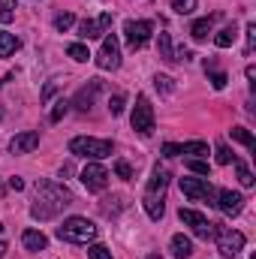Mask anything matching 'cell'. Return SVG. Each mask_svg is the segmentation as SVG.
<instances>
[{
	"label": "cell",
	"instance_id": "obj_1",
	"mask_svg": "<svg viewBox=\"0 0 256 259\" xmlns=\"http://www.w3.org/2000/svg\"><path fill=\"white\" fill-rule=\"evenodd\" d=\"M69 205H72V193L66 187L55 184V181H39L36 184V199L30 205V214L36 220H52Z\"/></svg>",
	"mask_w": 256,
	"mask_h": 259
},
{
	"label": "cell",
	"instance_id": "obj_2",
	"mask_svg": "<svg viewBox=\"0 0 256 259\" xmlns=\"http://www.w3.org/2000/svg\"><path fill=\"white\" fill-rule=\"evenodd\" d=\"M166 190H169V172L157 166L151 181H148V187H145V196H142V205H145L151 220L163 217V211H166Z\"/></svg>",
	"mask_w": 256,
	"mask_h": 259
},
{
	"label": "cell",
	"instance_id": "obj_3",
	"mask_svg": "<svg viewBox=\"0 0 256 259\" xmlns=\"http://www.w3.org/2000/svg\"><path fill=\"white\" fill-rule=\"evenodd\" d=\"M58 238L69 241V244H88V241L97 238V226L88 217H66L58 226Z\"/></svg>",
	"mask_w": 256,
	"mask_h": 259
},
{
	"label": "cell",
	"instance_id": "obj_4",
	"mask_svg": "<svg viewBox=\"0 0 256 259\" xmlns=\"http://www.w3.org/2000/svg\"><path fill=\"white\" fill-rule=\"evenodd\" d=\"M69 154L84 157V160H103V157H112V142L94 139V136H75L69 142Z\"/></svg>",
	"mask_w": 256,
	"mask_h": 259
},
{
	"label": "cell",
	"instance_id": "obj_5",
	"mask_svg": "<svg viewBox=\"0 0 256 259\" xmlns=\"http://www.w3.org/2000/svg\"><path fill=\"white\" fill-rule=\"evenodd\" d=\"M130 124H133V130H136L139 136H151L154 127H157L154 106H151V100H148L145 94L136 97V106H133V118H130Z\"/></svg>",
	"mask_w": 256,
	"mask_h": 259
},
{
	"label": "cell",
	"instance_id": "obj_6",
	"mask_svg": "<svg viewBox=\"0 0 256 259\" xmlns=\"http://www.w3.org/2000/svg\"><path fill=\"white\" fill-rule=\"evenodd\" d=\"M181 193L193 202H208L217 205V190L208 184V178H181Z\"/></svg>",
	"mask_w": 256,
	"mask_h": 259
},
{
	"label": "cell",
	"instance_id": "obj_7",
	"mask_svg": "<svg viewBox=\"0 0 256 259\" xmlns=\"http://www.w3.org/2000/svg\"><path fill=\"white\" fill-rule=\"evenodd\" d=\"M214 238H217V250H220L223 256L235 259L241 250H244V235H241V232H235V229H226V226H220V223H217Z\"/></svg>",
	"mask_w": 256,
	"mask_h": 259
},
{
	"label": "cell",
	"instance_id": "obj_8",
	"mask_svg": "<svg viewBox=\"0 0 256 259\" xmlns=\"http://www.w3.org/2000/svg\"><path fill=\"white\" fill-rule=\"evenodd\" d=\"M178 217H181V223H184V226H190L196 238H205V241H208V238H214L217 223H211L205 214H199V211H193V208H181V211H178Z\"/></svg>",
	"mask_w": 256,
	"mask_h": 259
},
{
	"label": "cell",
	"instance_id": "obj_9",
	"mask_svg": "<svg viewBox=\"0 0 256 259\" xmlns=\"http://www.w3.org/2000/svg\"><path fill=\"white\" fill-rule=\"evenodd\" d=\"M124 33H127L130 52H142V49L151 42L154 24H151V21H127V24H124Z\"/></svg>",
	"mask_w": 256,
	"mask_h": 259
},
{
	"label": "cell",
	"instance_id": "obj_10",
	"mask_svg": "<svg viewBox=\"0 0 256 259\" xmlns=\"http://www.w3.org/2000/svg\"><path fill=\"white\" fill-rule=\"evenodd\" d=\"M97 66L100 69H118L121 66V42H118L115 33H106L103 36L100 55H97Z\"/></svg>",
	"mask_w": 256,
	"mask_h": 259
},
{
	"label": "cell",
	"instance_id": "obj_11",
	"mask_svg": "<svg viewBox=\"0 0 256 259\" xmlns=\"http://www.w3.org/2000/svg\"><path fill=\"white\" fill-rule=\"evenodd\" d=\"M81 184H84L91 193H103V190L109 187V172H106V166H100V163H88L84 172H81Z\"/></svg>",
	"mask_w": 256,
	"mask_h": 259
},
{
	"label": "cell",
	"instance_id": "obj_12",
	"mask_svg": "<svg viewBox=\"0 0 256 259\" xmlns=\"http://www.w3.org/2000/svg\"><path fill=\"white\" fill-rule=\"evenodd\" d=\"M112 27V12H103L100 18H84L78 24V36L81 39H97V36H106Z\"/></svg>",
	"mask_w": 256,
	"mask_h": 259
},
{
	"label": "cell",
	"instance_id": "obj_13",
	"mask_svg": "<svg viewBox=\"0 0 256 259\" xmlns=\"http://www.w3.org/2000/svg\"><path fill=\"white\" fill-rule=\"evenodd\" d=\"M100 91H103V81H100V78H91V81H88V84L72 97V106H75L78 112H88V109L94 106V100H97V94H100Z\"/></svg>",
	"mask_w": 256,
	"mask_h": 259
},
{
	"label": "cell",
	"instance_id": "obj_14",
	"mask_svg": "<svg viewBox=\"0 0 256 259\" xmlns=\"http://www.w3.org/2000/svg\"><path fill=\"white\" fill-rule=\"evenodd\" d=\"M217 208H220L226 217H238L241 208H244V196L235 193V190H220V193H217Z\"/></svg>",
	"mask_w": 256,
	"mask_h": 259
},
{
	"label": "cell",
	"instance_id": "obj_15",
	"mask_svg": "<svg viewBox=\"0 0 256 259\" xmlns=\"http://www.w3.org/2000/svg\"><path fill=\"white\" fill-rule=\"evenodd\" d=\"M181 154H196V157H202V154H208V142H184V145H175V142H166L163 145V157H181Z\"/></svg>",
	"mask_w": 256,
	"mask_h": 259
},
{
	"label": "cell",
	"instance_id": "obj_16",
	"mask_svg": "<svg viewBox=\"0 0 256 259\" xmlns=\"http://www.w3.org/2000/svg\"><path fill=\"white\" fill-rule=\"evenodd\" d=\"M36 145H39V133H36V130H24V133H18V136L9 142V151H12V154H30Z\"/></svg>",
	"mask_w": 256,
	"mask_h": 259
},
{
	"label": "cell",
	"instance_id": "obj_17",
	"mask_svg": "<svg viewBox=\"0 0 256 259\" xmlns=\"http://www.w3.org/2000/svg\"><path fill=\"white\" fill-rule=\"evenodd\" d=\"M21 244H24L27 250H33V253H39V250L49 247V238H46L42 232H36V229H24V232H21Z\"/></svg>",
	"mask_w": 256,
	"mask_h": 259
},
{
	"label": "cell",
	"instance_id": "obj_18",
	"mask_svg": "<svg viewBox=\"0 0 256 259\" xmlns=\"http://www.w3.org/2000/svg\"><path fill=\"white\" fill-rule=\"evenodd\" d=\"M21 49V39L15 36V33H6V30H0V58H9L12 52H18Z\"/></svg>",
	"mask_w": 256,
	"mask_h": 259
},
{
	"label": "cell",
	"instance_id": "obj_19",
	"mask_svg": "<svg viewBox=\"0 0 256 259\" xmlns=\"http://www.w3.org/2000/svg\"><path fill=\"white\" fill-rule=\"evenodd\" d=\"M205 72H208V81H211V88H214V91H223V88H226V81H229V78H226V72H223V69H217V66H214V61H208V64H205Z\"/></svg>",
	"mask_w": 256,
	"mask_h": 259
},
{
	"label": "cell",
	"instance_id": "obj_20",
	"mask_svg": "<svg viewBox=\"0 0 256 259\" xmlns=\"http://www.w3.org/2000/svg\"><path fill=\"white\" fill-rule=\"evenodd\" d=\"M172 253H175V259H190L193 256V244L187 235H175L172 238Z\"/></svg>",
	"mask_w": 256,
	"mask_h": 259
},
{
	"label": "cell",
	"instance_id": "obj_21",
	"mask_svg": "<svg viewBox=\"0 0 256 259\" xmlns=\"http://www.w3.org/2000/svg\"><path fill=\"white\" fill-rule=\"evenodd\" d=\"M211 21L214 18H199V21H193L190 24V36L196 42H205L208 39V33H211Z\"/></svg>",
	"mask_w": 256,
	"mask_h": 259
},
{
	"label": "cell",
	"instance_id": "obj_22",
	"mask_svg": "<svg viewBox=\"0 0 256 259\" xmlns=\"http://www.w3.org/2000/svg\"><path fill=\"white\" fill-rule=\"evenodd\" d=\"M229 136L235 139V142H241L244 148H250V151H256V139H253V133L247 127H232L229 130Z\"/></svg>",
	"mask_w": 256,
	"mask_h": 259
},
{
	"label": "cell",
	"instance_id": "obj_23",
	"mask_svg": "<svg viewBox=\"0 0 256 259\" xmlns=\"http://www.w3.org/2000/svg\"><path fill=\"white\" fill-rule=\"evenodd\" d=\"M235 39H238L235 27H223V30L214 36V46H217V49H229V46H235Z\"/></svg>",
	"mask_w": 256,
	"mask_h": 259
},
{
	"label": "cell",
	"instance_id": "obj_24",
	"mask_svg": "<svg viewBox=\"0 0 256 259\" xmlns=\"http://www.w3.org/2000/svg\"><path fill=\"white\" fill-rule=\"evenodd\" d=\"M160 58H163L166 64H175V52H172V39H169V33H160Z\"/></svg>",
	"mask_w": 256,
	"mask_h": 259
},
{
	"label": "cell",
	"instance_id": "obj_25",
	"mask_svg": "<svg viewBox=\"0 0 256 259\" xmlns=\"http://www.w3.org/2000/svg\"><path fill=\"white\" fill-rule=\"evenodd\" d=\"M66 55H69L72 61H78V64H84V61L91 58V52H88V46H81V42H72V46L66 49Z\"/></svg>",
	"mask_w": 256,
	"mask_h": 259
},
{
	"label": "cell",
	"instance_id": "obj_26",
	"mask_svg": "<svg viewBox=\"0 0 256 259\" xmlns=\"http://www.w3.org/2000/svg\"><path fill=\"white\" fill-rule=\"evenodd\" d=\"M12 9H15V0H0V21H3V24H9V21L15 18Z\"/></svg>",
	"mask_w": 256,
	"mask_h": 259
},
{
	"label": "cell",
	"instance_id": "obj_27",
	"mask_svg": "<svg viewBox=\"0 0 256 259\" xmlns=\"http://www.w3.org/2000/svg\"><path fill=\"white\" fill-rule=\"evenodd\" d=\"M88 259H112V250L106 244H91L88 247Z\"/></svg>",
	"mask_w": 256,
	"mask_h": 259
},
{
	"label": "cell",
	"instance_id": "obj_28",
	"mask_svg": "<svg viewBox=\"0 0 256 259\" xmlns=\"http://www.w3.org/2000/svg\"><path fill=\"white\" fill-rule=\"evenodd\" d=\"M72 24H75V15H72V12H61V15L55 18V27H58L61 33H64V30H69Z\"/></svg>",
	"mask_w": 256,
	"mask_h": 259
},
{
	"label": "cell",
	"instance_id": "obj_29",
	"mask_svg": "<svg viewBox=\"0 0 256 259\" xmlns=\"http://www.w3.org/2000/svg\"><path fill=\"white\" fill-rule=\"evenodd\" d=\"M244 33H247V42H244V55L250 58V55H253V49H256V24H253V21L247 24V30H244Z\"/></svg>",
	"mask_w": 256,
	"mask_h": 259
},
{
	"label": "cell",
	"instance_id": "obj_30",
	"mask_svg": "<svg viewBox=\"0 0 256 259\" xmlns=\"http://www.w3.org/2000/svg\"><path fill=\"white\" fill-rule=\"evenodd\" d=\"M172 9L178 15H190L193 9H196V0H172Z\"/></svg>",
	"mask_w": 256,
	"mask_h": 259
},
{
	"label": "cell",
	"instance_id": "obj_31",
	"mask_svg": "<svg viewBox=\"0 0 256 259\" xmlns=\"http://www.w3.org/2000/svg\"><path fill=\"white\" fill-rule=\"evenodd\" d=\"M124 103H127V97L118 91V94L109 100V112H112V115H121V112H124Z\"/></svg>",
	"mask_w": 256,
	"mask_h": 259
},
{
	"label": "cell",
	"instance_id": "obj_32",
	"mask_svg": "<svg viewBox=\"0 0 256 259\" xmlns=\"http://www.w3.org/2000/svg\"><path fill=\"white\" fill-rule=\"evenodd\" d=\"M235 169H238V181H241L244 187H253V172H250L244 163H235Z\"/></svg>",
	"mask_w": 256,
	"mask_h": 259
},
{
	"label": "cell",
	"instance_id": "obj_33",
	"mask_svg": "<svg viewBox=\"0 0 256 259\" xmlns=\"http://www.w3.org/2000/svg\"><path fill=\"white\" fill-rule=\"evenodd\" d=\"M217 163H220V166H226V163H235V157H232V151H229V148H226L223 142L217 145Z\"/></svg>",
	"mask_w": 256,
	"mask_h": 259
},
{
	"label": "cell",
	"instance_id": "obj_34",
	"mask_svg": "<svg viewBox=\"0 0 256 259\" xmlns=\"http://www.w3.org/2000/svg\"><path fill=\"white\" fill-rule=\"evenodd\" d=\"M154 84H157V91H163V94H169V91H172V88H175V84H172V78H169V75H157V78H154Z\"/></svg>",
	"mask_w": 256,
	"mask_h": 259
},
{
	"label": "cell",
	"instance_id": "obj_35",
	"mask_svg": "<svg viewBox=\"0 0 256 259\" xmlns=\"http://www.w3.org/2000/svg\"><path fill=\"white\" fill-rule=\"evenodd\" d=\"M115 172H118V178H124V181L133 178V169H130V163H124V160H118V163H115Z\"/></svg>",
	"mask_w": 256,
	"mask_h": 259
},
{
	"label": "cell",
	"instance_id": "obj_36",
	"mask_svg": "<svg viewBox=\"0 0 256 259\" xmlns=\"http://www.w3.org/2000/svg\"><path fill=\"white\" fill-rule=\"evenodd\" d=\"M66 109H69V103H66V100H61V103L52 109V115H49V118H52V121H61V118L66 115Z\"/></svg>",
	"mask_w": 256,
	"mask_h": 259
},
{
	"label": "cell",
	"instance_id": "obj_37",
	"mask_svg": "<svg viewBox=\"0 0 256 259\" xmlns=\"http://www.w3.org/2000/svg\"><path fill=\"white\" fill-rule=\"evenodd\" d=\"M187 166H190V172H196V175H208V163L205 160H190Z\"/></svg>",
	"mask_w": 256,
	"mask_h": 259
},
{
	"label": "cell",
	"instance_id": "obj_38",
	"mask_svg": "<svg viewBox=\"0 0 256 259\" xmlns=\"http://www.w3.org/2000/svg\"><path fill=\"white\" fill-rule=\"evenodd\" d=\"M9 187H12V190H24V181H21V178H9Z\"/></svg>",
	"mask_w": 256,
	"mask_h": 259
},
{
	"label": "cell",
	"instance_id": "obj_39",
	"mask_svg": "<svg viewBox=\"0 0 256 259\" xmlns=\"http://www.w3.org/2000/svg\"><path fill=\"white\" fill-rule=\"evenodd\" d=\"M145 259H163V256H160V253H148Z\"/></svg>",
	"mask_w": 256,
	"mask_h": 259
},
{
	"label": "cell",
	"instance_id": "obj_40",
	"mask_svg": "<svg viewBox=\"0 0 256 259\" xmlns=\"http://www.w3.org/2000/svg\"><path fill=\"white\" fill-rule=\"evenodd\" d=\"M3 253H6V244H3V241H0V259H3Z\"/></svg>",
	"mask_w": 256,
	"mask_h": 259
},
{
	"label": "cell",
	"instance_id": "obj_41",
	"mask_svg": "<svg viewBox=\"0 0 256 259\" xmlns=\"http://www.w3.org/2000/svg\"><path fill=\"white\" fill-rule=\"evenodd\" d=\"M0 229H3V226H0Z\"/></svg>",
	"mask_w": 256,
	"mask_h": 259
}]
</instances>
